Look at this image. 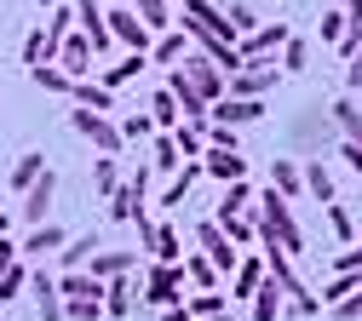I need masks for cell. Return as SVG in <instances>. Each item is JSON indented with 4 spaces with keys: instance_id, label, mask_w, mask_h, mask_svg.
Returning a JSON list of instances; mask_svg holds the SVG:
<instances>
[{
    "instance_id": "cell-49",
    "label": "cell",
    "mask_w": 362,
    "mask_h": 321,
    "mask_svg": "<svg viewBox=\"0 0 362 321\" xmlns=\"http://www.w3.org/2000/svg\"><path fill=\"white\" fill-rule=\"evenodd\" d=\"M207 150H236V126H224V121H207Z\"/></svg>"
},
{
    "instance_id": "cell-39",
    "label": "cell",
    "mask_w": 362,
    "mask_h": 321,
    "mask_svg": "<svg viewBox=\"0 0 362 321\" xmlns=\"http://www.w3.org/2000/svg\"><path fill=\"white\" fill-rule=\"evenodd\" d=\"M93 190H98V195L121 190V166H115V155H98V161H93Z\"/></svg>"
},
{
    "instance_id": "cell-55",
    "label": "cell",
    "mask_w": 362,
    "mask_h": 321,
    "mask_svg": "<svg viewBox=\"0 0 362 321\" xmlns=\"http://www.w3.org/2000/svg\"><path fill=\"white\" fill-rule=\"evenodd\" d=\"M161 321H190V310H185V298H178V304H167V310H161Z\"/></svg>"
},
{
    "instance_id": "cell-51",
    "label": "cell",
    "mask_w": 362,
    "mask_h": 321,
    "mask_svg": "<svg viewBox=\"0 0 362 321\" xmlns=\"http://www.w3.org/2000/svg\"><path fill=\"white\" fill-rule=\"evenodd\" d=\"M316 35H322V40H339V35H345V12H322V23H316Z\"/></svg>"
},
{
    "instance_id": "cell-11",
    "label": "cell",
    "mask_w": 362,
    "mask_h": 321,
    "mask_svg": "<svg viewBox=\"0 0 362 321\" xmlns=\"http://www.w3.org/2000/svg\"><path fill=\"white\" fill-rule=\"evenodd\" d=\"M167 92H173V104H178V115H185V121H207V98H202V92L185 80V69H167Z\"/></svg>"
},
{
    "instance_id": "cell-38",
    "label": "cell",
    "mask_w": 362,
    "mask_h": 321,
    "mask_svg": "<svg viewBox=\"0 0 362 321\" xmlns=\"http://www.w3.org/2000/svg\"><path fill=\"white\" fill-rule=\"evenodd\" d=\"M40 172H47V155H40V150H29V155H18V166H12V183H18V190H29V183H35Z\"/></svg>"
},
{
    "instance_id": "cell-29",
    "label": "cell",
    "mask_w": 362,
    "mask_h": 321,
    "mask_svg": "<svg viewBox=\"0 0 362 321\" xmlns=\"http://www.w3.org/2000/svg\"><path fill=\"white\" fill-rule=\"evenodd\" d=\"M185 281H190L196 293H218V269L207 264V253H190V258H185Z\"/></svg>"
},
{
    "instance_id": "cell-42",
    "label": "cell",
    "mask_w": 362,
    "mask_h": 321,
    "mask_svg": "<svg viewBox=\"0 0 362 321\" xmlns=\"http://www.w3.org/2000/svg\"><path fill=\"white\" fill-rule=\"evenodd\" d=\"M224 18H230V29H236V40L259 29V18H253V6H247V0H230V6H224Z\"/></svg>"
},
{
    "instance_id": "cell-19",
    "label": "cell",
    "mask_w": 362,
    "mask_h": 321,
    "mask_svg": "<svg viewBox=\"0 0 362 321\" xmlns=\"http://www.w3.org/2000/svg\"><path fill=\"white\" fill-rule=\"evenodd\" d=\"M64 241H69V236H64V229L47 218V224H35V229H29V241H23L18 253H29V258H47V253H64Z\"/></svg>"
},
{
    "instance_id": "cell-44",
    "label": "cell",
    "mask_w": 362,
    "mask_h": 321,
    "mask_svg": "<svg viewBox=\"0 0 362 321\" xmlns=\"http://www.w3.org/2000/svg\"><path fill=\"white\" fill-rule=\"evenodd\" d=\"M18 293H29V269H23V264H12L6 275H0V304H12Z\"/></svg>"
},
{
    "instance_id": "cell-1",
    "label": "cell",
    "mask_w": 362,
    "mask_h": 321,
    "mask_svg": "<svg viewBox=\"0 0 362 321\" xmlns=\"http://www.w3.org/2000/svg\"><path fill=\"white\" fill-rule=\"evenodd\" d=\"M253 229L264 247H282V253H305V236H299V218H293V201L264 190L259 195V212H253Z\"/></svg>"
},
{
    "instance_id": "cell-3",
    "label": "cell",
    "mask_w": 362,
    "mask_h": 321,
    "mask_svg": "<svg viewBox=\"0 0 362 321\" xmlns=\"http://www.w3.org/2000/svg\"><path fill=\"white\" fill-rule=\"evenodd\" d=\"M69 126H75V132H81L98 155H121V144H127L121 126H115L110 115H98V109H75V115H69Z\"/></svg>"
},
{
    "instance_id": "cell-32",
    "label": "cell",
    "mask_w": 362,
    "mask_h": 321,
    "mask_svg": "<svg viewBox=\"0 0 362 321\" xmlns=\"http://www.w3.org/2000/svg\"><path fill=\"white\" fill-rule=\"evenodd\" d=\"M52 58H58V46L47 40V29H40V23H35V29L23 35V63L35 69V63H52Z\"/></svg>"
},
{
    "instance_id": "cell-18",
    "label": "cell",
    "mask_w": 362,
    "mask_h": 321,
    "mask_svg": "<svg viewBox=\"0 0 362 321\" xmlns=\"http://www.w3.org/2000/svg\"><path fill=\"white\" fill-rule=\"evenodd\" d=\"M259 281H264V253H253V258H242V264L230 269V298H253Z\"/></svg>"
},
{
    "instance_id": "cell-54",
    "label": "cell",
    "mask_w": 362,
    "mask_h": 321,
    "mask_svg": "<svg viewBox=\"0 0 362 321\" xmlns=\"http://www.w3.org/2000/svg\"><path fill=\"white\" fill-rule=\"evenodd\" d=\"M339 155H345V161H351V172H356V178H362V144H345V150H339Z\"/></svg>"
},
{
    "instance_id": "cell-27",
    "label": "cell",
    "mask_w": 362,
    "mask_h": 321,
    "mask_svg": "<svg viewBox=\"0 0 362 321\" xmlns=\"http://www.w3.org/2000/svg\"><path fill=\"white\" fill-rule=\"evenodd\" d=\"M104 315H115V321H127V315H132V281H127V275L104 281Z\"/></svg>"
},
{
    "instance_id": "cell-43",
    "label": "cell",
    "mask_w": 362,
    "mask_h": 321,
    "mask_svg": "<svg viewBox=\"0 0 362 321\" xmlns=\"http://www.w3.org/2000/svg\"><path fill=\"white\" fill-rule=\"evenodd\" d=\"M356 287H362V275H351V269H339V275H334V281L322 287V304H339V298H351Z\"/></svg>"
},
{
    "instance_id": "cell-52",
    "label": "cell",
    "mask_w": 362,
    "mask_h": 321,
    "mask_svg": "<svg viewBox=\"0 0 362 321\" xmlns=\"http://www.w3.org/2000/svg\"><path fill=\"white\" fill-rule=\"evenodd\" d=\"M345 86L362 92V46H356V58H345Z\"/></svg>"
},
{
    "instance_id": "cell-14",
    "label": "cell",
    "mask_w": 362,
    "mask_h": 321,
    "mask_svg": "<svg viewBox=\"0 0 362 321\" xmlns=\"http://www.w3.org/2000/svg\"><path fill=\"white\" fill-rule=\"evenodd\" d=\"M29 293H35V304H40V321H69V315H64V293H58V281H52L47 269L29 275Z\"/></svg>"
},
{
    "instance_id": "cell-5",
    "label": "cell",
    "mask_w": 362,
    "mask_h": 321,
    "mask_svg": "<svg viewBox=\"0 0 362 321\" xmlns=\"http://www.w3.org/2000/svg\"><path fill=\"white\" fill-rule=\"evenodd\" d=\"M196 247L207 253V264H213L218 275H230V269L242 264V253H236V241H230V236H224V229H218L213 218H207V224H196Z\"/></svg>"
},
{
    "instance_id": "cell-56",
    "label": "cell",
    "mask_w": 362,
    "mask_h": 321,
    "mask_svg": "<svg viewBox=\"0 0 362 321\" xmlns=\"http://www.w3.org/2000/svg\"><path fill=\"white\" fill-rule=\"evenodd\" d=\"M345 23H351V29H362V0H345Z\"/></svg>"
},
{
    "instance_id": "cell-47",
    "label": "cell",
    "mask_w": 362,
    "mask_h": 321,
    "mask_svg": "<svg viewBox=\"0 0 362 321\" xmlns=\"http://www.w3.org/2000/svg\"><path fill=\"white\" fill-rule=\"evenodd\" d=\"M310 63V40H299V35H288V46H282V69L293 75V69H305Z\"/></svg>"
},
{
    "instance_id": "cell-30",
    "label": "cell",
    "mask_w": 362,
    "mask_h": 321,
    "mask_svg": "<svg viewBox=\"0 0 362 321\" xmlns=\"http://www.w3.org/2000/svg\"><path fill=\"white\" fill-rule=\"evenodd\" d=\"M299 178H305V190H310L316 201H322V207L334 201V172H328L322 161H305V166H299Z\"/></svg>"
},
{
    "instance_id": "cell-4",
    "label": "cell",
    "mask_w": 362,
    "mask_h": 321,
    "mask_svg": "<svg viewBox=\"0 0 362 321\" xmlns=\"http://www.w3.org/2000/svg\"><path fill=\"white\" fill-rule=\"evenodd\" d=\"M52 195H58V172L47 166V172H40L35 183H29V190H23V201H18V218L35 229V224H47L52 218Z\"/></svg>"
},
{
    "instance_id": "cell-22",
    "label": "cell",
    "mask_w": 362,
    "mask_h": 321,
    "mask_svg": "<svg viewBox=\"0 0 362 321\" xmlns=\"http://www.w3.org/2000/svg\"><path fill=\"white\" fill-rule=\"evenodd\" d=\"M144 69H150V52H127V58H121V63H110V69H104V75H98V80H104V86H110V92H121V86H127V80H139V75H144Z\"/></svg>"
},
{
    "instance_id": "cell-17",
    "label": "cell",
    "mask_w": 362,
    "mask_h": 321,
    "mask_svg": "<svg viewBox=\"0 0 362 321\" xmlns=\"http://www.w3.org/2000/svg\"><path fill=\"white\" fill-rule=\"evenodd\" d=\"M185 58H190V35H185V29H161L156 46H150V63L173 69V63H185Z\"/></svg>"
},
{
    "instance_id": "cell-24",
    "label": "cell",
    "mask_w": 362,
    "mask_h": 321,
    "mask_svg": "<svg viewBox=\"0 0 362 321\" xmlns=\"http://www.w3.org/2000/svg\"><path fill=\"white\" fill-rule=\"evenodd\" d=\"M150 258H156V264H185V241H178V224H156Z\"/></svg>"
},
{
    "instance_id": "cell-12",
    "label": "cell",
    "mask_w": 362,
    "mask_h": 321,
    "mask_svg": "<svg viewBox=\"0 0 362 321\" xmlns=\"http://www.w3.org/2000/svg\"><path fill=\"white\" fill-rule=\"evenodd\" d=\"M178 69H185V80L202 92V98H207V109L224 98V69H213L207 58H185V63H178Z\"/></svg>"
},
{
    "instance_id": "cell-20",
    "label": "cell",
    "mask_w": 362,
    "mask_h": 321,
    "mask_svg": "<svg viewBox=\"0 0 362 321\" xmlns=\"http://www.w3.org/2000/svg\"><path fill=\"white\" fill-rule=\"evenodd\" d=\"M144 212V190L139 183H121V190H110V224H132Z\"/></svg>"
},
{
    "instance_id": "cell-21",
    "label": "cell",
    "mask_w": 362,
    "mask_h": 321,
    "mask_svg": "<svg viewBox=\"0 0 362 321\" xmlns=\"http://www.w3.org/2000/svg\"><path fill=\"white\" fill-rule=\"evenodd\" d=\"M132 264H139V253H93V258H86V269H93L98 275V281H115V275H132Z\"/></svg>"
},
{
    "instance_id": "cell-9",
    "label": "cell",
    "mask_w": 362,
    "mask_h": 321,
    "mask_svg": "<svg viewBox=\"0 0 362 321\" xmlns=\"http://www.w3.org/2000/svg\"><path fill=\"white\" fill-rule=\"evenodd\" d=\"M178 293H185V264H156L144 281V298L156 310H167V304H178Z\"/></svg>"
},
{
    "instance_id": "cell-53",
    "label": "cell",
    "mask_w": 362,
    "mask_h": 321,
    "mask_svg": "<svg viewBox=\"0 0 362 321\" xmlns=\"http://www.w3.org/2000/svg\"><path fill=\"white\" fill-rule=\"evenodd\" d=\"M12 264H18V247H12V241H6V236H0V275H6V269H12Z\"/></svg>"
},
{
    "instance_id": "cell-25",
    "label": "cell",
    "mask_w": 362,
    "mask_h": 321,
    "mask_svg": "<svg viewBox=\"0 0 362 321\" xmlns=\"http://www.w3.org/2000/svg\"><path fill=\"white\" fill-rule=\"evenodd\" d=\"M328 121L339 126V138H345V144H362V109H356L351 98H339V104H328Z\"/></svg>"
},
{
    "instance_id": "cell-36",
    "label": "cell",
    "mask_w": 362,
    "mask_h": 321,
    "mask_svg": "<svg viewBox=\"0 0 362 321\" xmlns=\"http://www.w3.org/2000/svg\"><path fill=\"white\" fill-rule=\"evenodd\" d=\"M328 229H334V241H339V247H351V241H356V218H351V207L328 201Z\"/></svg>"
},
{
    "instance_id": "cell-28",
    "label": "cell",
    "mask_w": 362,
    "mask_h": 321,
    "mask_svg": "<svg viewBox=\"0 0 362 321\" xmlns=\"http://www.w3.org/2000/svg\"><path fill=\"white\" fill-rule=\"evenodd\" d=\"M132 12H139V23H144L150 35L173 29V0H132Z\"/></svg>"
},
{
    "instance_id": "cell-7",
    "label": "cell",
    "mask_w": 362,
    "mask_h": 321,
    "mask_svg": "<svg viewBox=\"0 0 362 321\" xmlns=\"http://www.w3.org/2000/svg\"><path fill=\"white\" fill-rule=\"evenodd\" d=\"M288 35H293L288 23H259L253 35L236 40V52H242V63H253V58H276L282 46H288Z\"/></svg>"
},
{
    "instance_id": "cell-45",
    "label": "cell",
    "mask_w": 362,
    "mask_h": 321,
    "mask_svg": "<svg viewBox=\"0 0 362 321\" xmlns=\"http://www.w3.org/2000/svg\"><path fill=\"white\" fill-rule=\"evenodd\" d=\"M185 310H190V315H224L230 298H224V293H196V298H185Z\"/></svg>"
},
{
    "instance_id": "cell-33",
    "label": "cell",
    "mask_w": 362,
    "mask_h": 321,
    "mask_svg": "<svg viewBox=\"0 0 362 321\" xmlns=\"http://www.w3.org/2000/svg\"><path fill=\"white\" fill-rule=\"evenodd\" d=\"M213 224H218L236 247H242V241H259V229H253V218H247V212H213Z\"/></svg>"
},
{
    "instance_id": "cell-46",
    "label": "cell",
    "mask_w": 362,
    "mask_h": 321,
    "mask_svg": "<svg viewBox=\"0 0 362 321\" xmlns=\"http://www.w3.org/2000/svg\"><path fill=\"white\" fill-rule=\"evenodd\" d=\"M115 126H121V138H127V144H139V138H150V132H156V121H150V109H144V115H121Z\"/></svg>"
},
{
    "instance_id": "cell-40",
    "label": "cell",
    "mask_w": 362,
    "mask_h": 321,
    "mask_svg": "<svg viewBox=\"0 0 362 321\" xmlns=\"http://www.w3.org/2000/svg\"><path fill=\"white\" fill-rule=\"evenodd\" d=\"M98 253V241L93 236H75V241H64V269H86V258Z\"/></svg>"
},
{
    "instance_id": "cell-34",
    "label": "cell",
    "mask_w": 362,
    "mask_h": 321,
    "mask_svg": "<svg viewBox=\"0 0 362 321\" xmlns=\"http://www.w3.org/2000/svg\"><path fill=\"white\" fill-rule=\"evenodd\" d=\"M178 166H185V155H178L173 132H161V138H156V155H150V172H178Z\"/></svg>"
},
{
    "instance_id": "cell-26",
    "label": "cell",
    "mask_w": 362,
    "mask_h": 321,
    "mask_svg": "<svg viewBox=\"0 0 362 321\" xmlns=\"http://www.w3.org/2000/svg\"><path fill=\"white\" fill-rule=\"evenodd\" d=\"M282 298H288V293L264 275V281H259V293H253V321H282Z\"/></svg>"
},
{
    "instance_id": "cell-2",
    "label": "cell",
    "mask_w": 362,
    "mask_h": 321,
    "mask_svg": "<svg viewBox=\"0 0 362 321\" xmlns=\"http://www.w3.org/2000/svg\"><path fill=\"white\" fill-rule=\"evenodd\" d=\"M276 80H282L276 58H253V63H242L224 80V98H264V92H276Z\"/></svg>"
},
{
    "instance_id": "cell-50",
    "label": "cell",
    "mask_w": 362,
    "mask_h": 321,
    "mask_svg": "<svg viewBox=\"0 0 362 321\" xmlns=\"http://www.w3.org/2000/svg\"><path fill=\"white\" fill-rule=\"evenodd\" d=\"M339 269H351V275H362V247H356V241H351L345 253H334V275H339Z\"/></svg>"
},
{
    "instance_id": "cell-57",
    "label": "cell",
    "mask_w": 362,
    "mask_h": 321,
    "mask_svg": "<svg viewBox=\"0 0 362 321\" xmlns=\"http://www.w3.org/2000/svg\"><path fill=\"white\" fill-rule=\"evenodd\" d=\"M190 321H230V310H224V315H190Z\"/></svg>"
},
{
    "instance_id": "cell-37",
    "label": "cell",
    "mask_w": 362,
    "mask_h": 321,
    "mask_svg": "<svg viewBox=\"0 0 362 321\" xmlns=\"http://www.w3.org/2000/svg\"><path fill=\"white\" fill-rule=\"evenodd\" d=\"M29 80H35L40 92H69V86H75V80H69L58 63H35V69H29Z\"/></svg>"
},
{
    "instance_id": "cell-16",
    "label": "cell",
    "mask_w": 362,
    "mask_h": 321,
    "mask_svg": "<svg viewBox=\"0 0 362 321\" xmlns=\"http://www.w3.org/2000/svg\"><path fill=\"white\" fill-rule=\"evenodd\" d=\"M69 98H75V109H98V115H115V92H110L104 80H93V75H86V80H75V86H69Z\"/></svg>"
},
{
    "instance_id": "cell-31",
    "label": "cell",
    "mask_w": 362,
    "mask_h": 321,
    "mask_svg": "<svg viewBox=\"0 0 362 321\" xmlns=\"http://www.w3.org/2000/svg\"><path fill=\"white\" fill-rule=\"evenodd\" d=\"M270 190L293 201V195L305 190V178H299V161H270Z\"/></svg>"
},
{
    "instance_id": "cell-35",
    "label": "cell",
    "mask_w": 362,
    "mask_h": 321,
    "mask_svg": "<svg viewBox=\"0 0 362 321\" xmlns=\"http://www.w3.org/2000/svg\"><path fill=\"white\" fill-rule=\"evenodd\" d=\"M150 121H156L161 132H173L178 121H185V115H178V104H173V92H167V86L156 92V98H150Z\"/></svg>"
},
{
    "instance_id": "cell-8",
    "label": "cell",
    "mask_w": 362,
    "mask_h": 321,
    "mask_svg": "<svg viewBox=\"0 0 362 321\" xmlns=\"http://www.w3.org/2000/svg\"><path fill=\"white\" fill-rule=\"evenodd\" d=\"M52 63H58L69 80H86V75H93V63H98V52H93V40H86V35L75 29V35L58 46V58H52Z\"/></svg>"
},
{
    "instance_id": "cell-15",
    "label": "cell",
    "mask_w": 362,
    "mask_h": 321,
    "mask_svg": "<svg viewBox=\"0 0 362 321\" xmlns=\"http://www.w3.org/2000/svg\"><path fill=\"white\" fill-rule=\"evenodd\" d=\"M264 115V98H218L213 109H207V121H224V126H247V121H259Z\"/></svg>"
},
{
    "instance_id": "cell-48",
    "label": "cell",
    "mask_w": 362,
    "mask_h": 321,
    "mask_svg": "<svg viewBox=\"0 0 362 321\" xmlns=\"http://www.w3.org/2000/svg\"><path fill=\"white\" fill-rule=\"evenodd\" d=\"M64 315L69 321H98L104 315V298H64Z\"/></svg>"
},
{
    "instance_id": "cell-13",
    "label": "cell",
    "mask_w": 362,
    "mask_h": 321,
    "mask_svg": "<svg viewBox=\"0 0 362 321\" xmlns=\"http://www.w3.org/2000/svg\"><path fill=\"white\" fill-rule=\"evenodd\" d=\"M202 172L218 183H236V178H247V161H242V150H202Z\"/></svg>"
},
{
    "instance_id": "cell-10",
    "label": "cell",
    "mask_w": 362,
    "mask_h": 321,
    "mask_svg": "<svg viewBox=\"0 0 362 321\" xmlns=\"http://www.w3.org/2000/svg\"><path fill=\"white\" fill-rule=\"evenodd\" d=\"M69 6H75V29L93 40V52L104 58L110 46H115V40H110V23H104V6H98V0H69Z\"/></svg>"
},
{
    "instance_id": "cell-41",
    "label": "cell",
    "mask_w": 362,
    "mask_h": 321,
    "mask_svg": "<svg viewBox=\"0 0 362 321\" xmlns=\"http://www.w3.org/2000/svg\"><path fill=\"white\" fill-rule=\"evenodd\" d=\"M247 207H253V190H247V178L224 183V201H218V212H247Z\"/></svg>"
},
{
    "instance_id": "cell-59",
    "label": "cell",
    "mask_w": 362,
    "mask_h": 321,
    "mask_svg": "<svg viewBox=\"0 0 362 321\" xmlns=\"http://www.w3.org/2000/svg\"><path fill=\"white\" fill-rule=\"evenodd\" d=\"M115 6H121V0H115Z\"/></svg>"
},
{
    "instance_id": "cell-23",
    "label": "cell",
    "mask_w": 362,
    "mask_h": 321,
    "mask_svg": "<svg viewBox=\"0 0 362 321\" xmlns=\"http://www.w3.org/2000/svg\"><path fill=\"white\" fill-rule=\"evenodd\" d=\"M173 144H178L185 161H202V150H207V121H178V126H173Z\"/></svg>"
},
{
    "instance_id": "cell-6",
    "label": "cell",
    "mask_w": 362,
    "mask_h": 321,
    "mask_svg": "<svg viewBox=\"0 0 362 321\" xmlns=\"http://www.w3.org/2000/svg\"><path fill=\"white\" fill-rule=\"evenodd\" d=\"M104 23H110V40H121L127 52H150V46H156V35L139 23V12H132V6H110Z\"/></svg>"
},
{
    "instance_id": "cell-58",
    "label": "cell",
    "mask_w": 362,
    "mask_h": 321,
    "mask_svg": "<svg viewBox=\"0 0 362 321\" xmlns=\"http://www.w3.org/2000/svg\"><path fill=\"white\" fill-rule=\"evenodd\" d=\"M6 224H12V212H6V207H0V236H6Z\"/></svg>"
}]
</instances>
